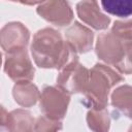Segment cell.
<instances>
[{
  "label": "cell",
  "instance_id": "cell-1",
  "mask_svg": "<svg viewBox=\"0 0 132 132\" xmlns=\"http://www.w3.org/2000/svg\"><path fill=\"white\" fill-rule=\"evenodd\" d=\"M131 26L130 20L116 21L110 32L98 36L95 46L97 57L123 74H131L132 72Z\"/></svg>",
  "mask_w": 132,
  "mask_h": 132
},
{
  "label": "cell",
  "instance_id": "cell-2",
  "mask_svg": "<svg viewBox=\"0 0 132 132\" xmlns=\"http://www.w3.org/2000/svg\"><path fill=\"white\" fill-rule=\"evenodd\" d=\"M31 54L38 67L58 70L77 56V53L63 39L61 33L48 27L40 29L34 34Z\"/></svg>",
  "mask_w": 132,
  "mask_h": 132
},
{
  "label": "cell",
  "instance_id": "cell-3",
  "mask_svg": "<svg viewBox=\"0 0 132 132\" xmlns=\"http://www.w3.org/2000/svg\"><path fill=\"white\" fill-rule=\"evenodd\" d=\"M124 77L120 72L104 64H95L89 69V75L82 91V104L89 108H104L108 103L110 90Z\"/></svg>",
  "mask_w": 132,
  "mask_h": 132
},
{
  "label": "cell",
  "instance_id": "cell-4",
  "mask_svg": "<svg viewBox=\"0 0 132 132\" xmlns=\"http://www.w3.org/2000/svg\"><path fill=\"white\" fill-rule=\"evenodd\" d=\"M71 94L60 86H44L39 96V108L42 114L63 120L66 116Z\"/></svg>",
  "mask_w": 132,
  "mask_h": 132
},
{
  "label": "cell",
  "instance_id": "cell-5",
  "mask_svg": "<svg viewBox=\"0 0 132 132\" xmlns=\"http://www.w3.org/2000/svg\"><path fill=\"white\" fill-rule=\"evenodd\" d=\"M4 72L13 81L32 80L35 68L29 58L26 47L6 52L4 61Z\"/></svg>",
  "mask_w": 132,
  "mask_h": 132
},
{
  "label": "cell",
  "instance_id": "cell-6",
  "mask_svg": "<svg viewBox=\"0 0 132 132\" xmlns=\"http://www.w3.org/2000/svg\"><path fill=\"white\" fill-rule=\"evenodd\" d=\"M89 75V69L78 60V56L71 59L59 69L57 85L68 91L70 94L82 93Z\"/></svg>",
  "mask_w": 132,
  "mask_h": 132
},
{
  "label": "cell",
  "instance_id": "cell-7",
  "mask_svg": "<svg viewBox=\"0 0 132 132\" xmlns=\"http://www.w3.org/2000/svg\"><path fill=\"white\" fill-rule=\"evenodd\" d=\"M36 12L46 22L58 27L68 26L73 21V11L67 0H42Z\"/></svg>",
  "mask_w": 132,
  "mask_h": 132
},
{
  "label": "cell",
  "instance_id": "cell-8",
  "mask_svg": "<svg viewBox=\"0 0 132 132\" xmlns=\"http://www.w3.org/2000/svg\"><path fill=\"white\" fill-rule=\"evenodd\" d=\"M30 39L28 28L20 22H10L0 30V46L4 52L27 47Z\"/></svg>",
  "mask_w": 132,
  "mask_h": 132
},
{
  "label": "cell",
  "instance_id": "cell-9",
  "mask_svg": "<svg viewBox=\"0 0 132 132\" xmlns=\"http://www.w3.org/2000/svg\"><path fill=\"white\" fill-rule=\"evenodd\" d=\"M65 37L66 41L77 54H85L92 50L94 33L78 22H74L66 30Z\"/></svg>",
  "mask_w": 132,
  "mask_h": 132
},
{
  "label": "cell",
  "instance_id": "cell-10",
  "mask_svg": "<svg viewBox=\"0 0 132 132\" xmlns=\"http://www.w3.org/2000/svg\"><path fill=\"white\" fill-rule=\"evenodd\" d=\"M76 12L79 19L95 30H105L110 24V18L101 12L95 2L80 1L76 4Z\"/></svg>",
  "mask_w": 132,
  "mask_h": 132
},
{
  "label": "cell",
  "instance_id": "cell-11",
  "mask_svg": "<svg viewBox=\"0 0 132 132\" xmlns=\"http://www.w3.org/2000/svg\"><path fill=\"white\" fill-rule=\"evenodd\" d=\"M12 96L19 105L31 107L38 101L40 92L31 80H23L15 82L12 89Z\"/></svg>",
  "mask_w": 132,
  "mask_h": 132
},
{
  "label": "cell",
  "instance_id": "cell-12",
  "mask_svg": "<svg viewBox=\"0 0 132 132\" xmlns=\"http://www.w3.org/2000/svg\"><path fill=\"white\" fill-rule=\"evenodd\" d=\"M111 105L118 113L131 118L132 113V89L129 85H123L111 93Z\"/></svg>",
  "mask_w": 132,
  "mask_h": 132
},
{
  "label": "cell",
  "instance_id": "cell-13",
  "mask_svg": "<svg viewBox=\"0 0 132 132\" xmlns=\"http://www.w3.org/2000/svg\"><path fill=\"white\" fill-rule=\"evenodd\" d=\"M87 124L88 127L97 132H106L110 127V117L106 109L104 108H90L87 113Z\"/></svg>",
  "mask_w": 132,
  "mask_h": 132
},
{
  "label": "cell",
  "instance_id": "cell-14",
  "mask_svg": "<svg viewBox=\"0 0 132 132\" xmlns=\"http://www.w3.org/2000/svg\"><path fill=\"white\" fill-rule=\"evenodd\" d=\"M11 127L10 131H32L35 119L30 111L25 109H14L10 111Z\"/></svg>",
  "mask_w": 132,
  "mask_h": 132
},
{
  "label": "cell",
  "instance_id": "cell-15",
  "mask_svg": "<svg viewBox=\"0 0 132 132\" xmlns=\"http://www.w3.org/2000/svg\"><path fill=\"white\" fill-rule=\"evenodd\" d=\"M102 8L109 14L128 18L132 13L131 0H101Z\"/></svg>",
  "mask_w": 132,
  "mask_h": 132
},
{
  "label": "cell",
  "instance_id": "cell-16",
  "mask_svg": "<svg viewBox=\"0 0 132 132\" xmlns=\"http://www.w3.org/2000/svg\"><path fill=\"white\" fill-rule=\"evenodd\" d=\"M62 129V121L46 116H40L35 120L34 131H58Z\"/></svg>",
  "mask_w": 132,
  "mask_h": 132
},
{
  "label": "cell",
  "instance_id": "cell-17",
  "mask_svg": "<svg viewBox=\"0 0 132 132\" xmlns=\"http://www.w3.org/2000/svg\"><path fill=\"white\" fill-rule=\"evenodd\" d=\"M11 116L4 106L0 104V131H10Z\"/></svg>",
  "mask_w": 132,
  "mask_h": 132
},
{
  "label": "cell",
  "instance_id": "cell-18",
  "mask_svg": "<svg viewBox=\"0 0 132 132\" xmlns=\"http://www.w3.org/2000/svg\"><path fill=\"white\" fill-rule=\"evenodd\" d=\"M9 1L18 2L21 4H25V5H35V4L40 3L42 0H9Z\"/></svg>",
  "mask_w": 132,
  "mask_h": 132
},
{
  "label": "cell",
  "instance_id": "cell-19",
  "mask_svg": "<svg viewBox=\"0 0 132 132\" xmlns=\"http://www.w3.org/2000/svg\"><path fill=\"white\" fill-rule=\"evenodd\" d=\"M1 64H2V54L0 52V67H1Z\"/></svg>",
  "mask_w": 132,
  "mask_h": 132
},
{
  "label": "cell",
  "instance_id": "cell-20",
  "mask_svg": "<svg viewBox=\"0 0 132 132\" xmlns=\"http://www.w3.org/2000/svg\"><path fill=\"white\" fill-rule=\"evenodd\" d=\"M81 1H89V2H95V3H97V0H81Z\"/></svg>",
  "mask_w": 132,
  "mask_h": 132
}]
</instances>
